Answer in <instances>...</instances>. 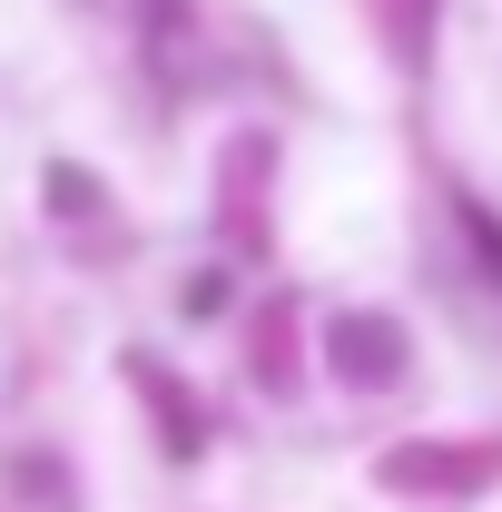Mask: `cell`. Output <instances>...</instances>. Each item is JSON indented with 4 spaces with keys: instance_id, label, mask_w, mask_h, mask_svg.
Segmentation results:
<instances>
[{
    "instance_id": "obj_1",
    "label": "cell",
    "mask_w": 502,
    "mask_h": 512,
    "mask_svg": "<svg viewBox=\"0 0 502 512\" xmlns=\"http://www.w3.org/2000/svg\"><path fill=\"white\" fill-rule=\"evenodd\" d=\"M394 365H404L394 325H375V316H345V325H335V375H355V384H384Z\"/></svg>"
}]
</instances>
